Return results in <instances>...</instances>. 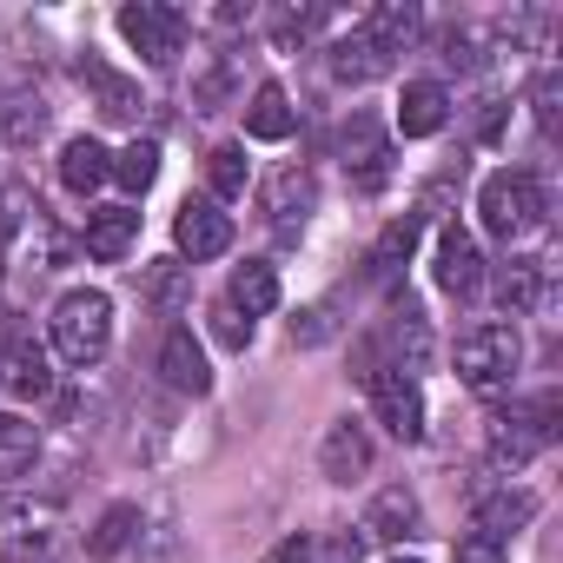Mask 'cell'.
<instances>
[{
    "label": "cell",
    "instance_id": "cell-1",
    "mask_svg": "<svg viewBox=\"0 0 563 563\" xmlns=\"http://www.w3.org/2000/svg\"><path fill=\"white\" fill-rule=\"evenodd\" d=\"M47 332H54V352H60L74 372H87V365H100V358H107V345H113V299H107V292H93V286L60 292V306H54Z\"/></svg>",
    "mask_w": 563,
    "mask_h": 563
},
{
    "label": "cell",
    "instance_id": "cell-2",
    "mask_svg": "<svg viewBox=\"0 0 563 563\" xmlns=\"http://www.w3.org/2000/svg\"><path fill=\"white\" fill-rule=\"evenodd\" d=\"M477 212H484V232L490 239H523V232H537L543 225V186H537V173H490L484 186H477Z\"/></svg>",
    "mask_w": 563,
    "mask_h": 563
},
{
    "label": "cell",
    "instance_id": "cell-3",
    "mask_svg": "<svg viewBox=\"0 0 563 563\" xmlns=\"http://www.w3.org/2000/svg\"><path fill=\"white\" fill-rule=\"evenodd\" d=\"M517 365H523L517 325H471V332L457 339V378H464L471 391H504V385L517 378Z\"/></svg>",
    "mask_w": 563,
    "mask_h": 563
},
{
    "label": "cell",
    "instance_id": "cell-4",
    "mask_svg": "<svg viewBox=\"0 0 563 563\" xmlns=\"http://www.w3.org/2000/svg\"><path fill=\"white\" fill-rule=\"evenodd\" d=\"M120 41L153 60V67H173L186 54V14L179 8H159V0H133V8H120Z\"/></svg>",
    "mask_w": 563,
    "mask_h": 563
},
{
    "label": "cell",
    "instance_id": "cell-5",
    "mask_svg": "<svg viewBox=\"0 0 563 563\" xmlns=\"http://www.w3.org/2000/svg\"><path fill=\"white\" fill-rule=\"evenodd\" d=\"M365 391H372L378 424H385L398 444H418V438H424V391H418L411 372H398V365H372V372H365Z\"/></svg>",
    "mask_w": 563,
    "mask_h": 563
},
{
    "label": "cell",
    "instance_id": "cell-6",
    "mask_svg": "<svg viewBox=\"0 0 563 563\" xmlns=\"http://www.w3.org/2000/svg\"><path fill=\"white\" fill-rule=\"evenodd\" d=\"M60 530V510L47 497H0V563H34Z\"/></svg>",
    "mask_w": 563,
    "mask_h": 563
},
{
    "label": "cell",
    "instance_id": "cell-7",
    "mask_svg": "<svg viewBox=\"0 0 563 563\" xmlns=\"http://www.w3.org/2000/svg\"><path fill=\"white\" fill-rule=\"evenodd\" d=\"M258 206H265V219L278 225V232H306V219H312V206H319V179H312V166H278L272 179H265V192H258Z\"/></svg>",
    "mask_w": 563,
    "mask_h": 563
},
{
    "label": "cell",
    "instance_id": "cell-8",
    "mask_svg": "<svg viewBox=\"0 0 563 563\" xmlns=\"http://www.w3.org/2000/svg\"><path fill=\"white\" fill-rule=\"evenodd\" d=\"M438 286L451 299H477L484 292V252H477V239L464 225H444L438 232Z\"/></svg>",
    "mask_w": 563,
    "mask_h": 563
},
{
    "label": "cell",
    "instance_id": "cell-9",
    "mask_svg": "<svg viewBox=\"0 0 563 563\" xmlns=\"http://www.w3.org/2000/svg\"><path fill=\"white\" fill-rule=\"evenodd\" d=\"M173 239H179V252H186L192 265H206V258H219V252L232 245V219H225L212 199H186L179 219H173Z\"/></svg>",
    "mask_w": 563,
    "mask_h": 563
},
{
    "label": "cell",
    "instance_id": "cell-10",
    "mask_svg": "<svg viewBox=\"0 0 563 563\" xmlns=\"http://www.w3.org/2000/svg\"><path fill=\"white\" fill-rule=\"evenodd\" d=\"M345 173H352L358 192H378L385 173H391V140H385L365 113H352V126H345Z\"/></svg>",
    "mask_w": 563,
    "mask_h": 563
},
{
    "label": "cell",
    "instance_id": "cell-11",
    "mask_svg": "<svg viewBox=\"0 0 563 563\" xmlns=\"http://www.w3.org/2000/svg\"><path fill=\"white\" fill-rule=\"evenodd\" d=\"M159 378H166L173 391H186V398H206V391H212L206 345H199L186 325H173V332H166V345H159Z\"/></svg>",
    "mask_w": 563,
    "mask_h": 563
},
{
    "label": "cell",
    "instance_id": "cell-12",
    "mask_svg": "<svg viewBox=\"0 0 563 563\" xmlns=\"http://www.w3.org/2000/svg\"><path fill=\"white\" fill-rule=\"evenodd\" d=\"M0 385H8L14 398H47L54 391V365H47V352L27 332H14L8 345H0Z\"/></svg>",
    "mask_w": 563,
    "mask_h": 563
},
{
    "label": "cell",
    "instance_id": "cell-13",
    "mask_svg": "<svg viewBox=\"0 0 563 563\" xmlns=\"http://www.w3.org/2000/svg\"><path fill=\"white\" fill-rule=\"evenodd\" d=\"M358 34L391 60V54H405V47L424 34V14H418V0H378V8L358 21Z\"/></svg>",
    "mask_w": 563,
    "mask_h": 563
},
{
    "label": "cell",
    "instance_id": "cell-14",
    "mask_svg": "<svg viewBox=\"0 0 563 563\" xmlns=\"http://www.w3.org/2000/svg\"><path fill=\"white\" fill-rule=\"evenodd\" d=\"M319 471H325L332 484L365 477V471H372V431H365V424H352V418H339V424L325 431V444H319Z\"/></svg>",
    "mask_w": 563,
    "mask_h": 563
},
{
    "label": "cell",
    "instance_id": "cell-15",
    "mask_svg": "<svg viewBox=\"0 0 563 563\" xmlns=\"http://www.w3.org/2000/svg\"><path fill=\"white\" fill-rule=\"evenodd\" d=\"M372 543H405V537H418L424 530V510H418V497L405 490V484H391V490H378L372 497V510H365V523H358Z\"/></svg>",
    "mask_w": 563,
    "mask_h": 563
},
{
    "label": "cell",
    "instance_id": "cell-16",
    "mask_svg": "<svg viewBox=\"0 0 563 563\" xmlns=\"http://www.w3.org/2000/svg\"><path fill=\"white\" fill-rule=\"evenodd\" d=\"M80 80L93 87V107H100L107 120H120V126L140 120V107H146V100H140V80H126L120 67H107V60H93V54L80 60Z\"/></svg>",
    "mask_w": 563,
    "mask_h": 563
},
{
    "label": "cell",
    "instance_id": "cell-17",
    "mask_svg": "<svg viewBox=\"0 0 563 563\" xmlns=\"http://www.w3.org/2000/svg\"><path fill=\"white\" fill-rule=\"evenodd\" d=\"M444 120H451V93H444V80H405L398 133H405V140H431Z\"/></svg>",
    "mask_w": 563,
    "mask_h": 563
},
{
    "label": "cell",
    "instance_id": "cell-18",
    "mask_svg": "<svg viewBox=\"0 0 563 563\" xmlns=\"http://www.w3.org/2000/svg\"><path fill=\"white\" fill-rule=\"evenodd\" d=\"M133 239H140V212H133V206H100V212H87V258L113 265V258L133 252Z\"/></svg>",
    "mask_w": 563,
    "mask_h": 563
},
{
    "label": "cell",
    "instance_id": "cell-19",
    "mask_svg": "<svg viewBox=\"0 0 563 563\" xmlns=\"http://www.w3.org/2000/svg\"><path fill=\"white\" fill-rule=\"evenodd\" d=\"M325 74H332L339 87H372L378 74H391V60H385V54H378V47L358 34V27H352L345 41H332V54H325Z\"/></svg>",
    "mask_w": 563,
    "mask_h": 563
},
{
    "label": "cell",
    "instance_id": "cell-20",
    "mask_svg": "<svg viewBox=\"0 0 563 563\" xmlns=\"http://www.w3.org/2000/svg\"><path fill=\"white\" fill-rule=\"evenodd\" d=\"M107 179H113V153H107L100 140L80 133V140L60 146V186H67V192H100Z\"/></svg>",
    "mask_w": 563,
    "mask_h": 563
},
{
    "label": "cell",
    "instance_id": "cell-21",
    "mask_svg": "<svg viewBox=\"0 0 563 563\" xmlns=\"http://www.w3.org/2000/svg\"><path fill=\"white\" fill-rule=\"evenodd\" d=\"M292 126H299V113H292L286 87L265 80V87L252 93V107H245V133H252V140H265V146H278V140H292Z\"/></svg>",
    "mask_w": 563,
    "mask_h": 563
},
{
    "label": "cell",
    "instance_id": "cell-22",
    "mask_svg": "<svg viewBox=\"0 0 563 563\" xmlns=\"http://www.w3.org/2000/svg\"><path fill=\"white\" fill-rule=\"evenodd\" d=\"M225 306H232L239 319H265V312L278 306V272H272L265 258H245V265L232 272V292H225Z\"/></svg>",
    "mask_w": 563,
    "mask_h": 563
},
{
    "label": "cell",
    "instance_id": "cell-23",
    "mask_svg": "<svg viewBox=\"0 0 563 563\" xmlns=\"http://www.w3.org/2000/svg\"><path fill=\"white\" fill-rule=\"evenodd\" d=\"M140 299H146L153 312H166V319H173V312L192 299V278H186V265H179V258H153V265L140 272Z\"/></svg>",
    "mask_w": 563,
    "mask_h": 563
},
{
    "label": "cell",
    "instance_id": "cell-24",
    "mask_svg": "<svg viewBox=\"0 0 563 563\" xmlns=\"http://www.w3.org/2000/svg\"><path fill=\"white\" fill-rule=\"evenodd\" d=\"M418 232H424V219H418V212L391 219V225L378 232V245H372V278H398V272H405V258L418 252Z\"/></svg>",
    "mask_w": 563,
    "mask_h": 563
},
{
    "label": "cell",
    "instance_id": "cell-25",
    "mask_svg": "<svg viewBox=\"0 0 563 563\" xmlns=\"http://www.w3.org/2000/svg\"><path fill=\"white\" fill-rule=\"evenodd\" d=\"M530 517H537V497L530 490H490V497H477V530L497 537V543H504V530H517Z\"/></svg>",
    "mask_w": 563,
    "mask_h": 563
},
{
    "label": "cell",
    "instance_id": "cell-26",
    "mask_svg": "<svg viewBox=\"0 0 563 563\" xmlns=\"http://www.w3.org/2000/svg\"><path fill=\"white\" fill-rule=\"evenodd\" d=\"M34 457H41V424H27V418H14V411H0V477L34 471Z\"/></svg>",
    "mask_w": 563,
    "mask_h": 563
},
{
    "label": "cell",
    "instance_id": "cell-27",
    "mask_svg": "<svg viewBox=\"0 0 563 563\" xmlns=\"http://www.w3.org/2000/svg\"><path fill=\"white\" fill-rule=\"evenodd\" d=\"M0 133H8V146H34L47 133L41 93H0Z\"/></svg>",
    "mask_w": 563,
    "mask_h": 563
},
{
    "label": "cell",
    "instance_id": "cell-28",
    "mask_svg": "<svg viewBox=\"0 0 563 563\" xmlns=\"http://www.w3.org/2000/svg\"><path fill=\"white\" fill-rule=\"evenodd\" d=\"M206 186H212V206H219V199H245V186H252L245 146H212V153H206Z\"/></svg>",
    "mask_w": 563,
    "mask_h": 563
},
{
    "label": "cell",
    "instance_id": "cell-29",
    "mask_svg": "<svg viewBox=\"0 0 563 563\" xmlns=\"http://www.w3.org/2000/svg\"><path fill=\"white\" fill-rule=\"evenodd\" d=\"M140 537V504H113L100 523H93V537H87V556H100V563H113L126 543Z\"/></svg>",
    "mask_w": 563,
    "mask_h": 563
},
{
    "label": "cell",
    "instance_id": "cell-30",
    "mask_svg": "<svg viewBox=\"0 0 563 563\" xmlns=\"http://www.w3.org/2000/svg\"><path fill=\"white\" fill-rule=\"evenodd\" d=\"M497 299H504V312H537V299H543V265H537V258H517V265H504V278H497Z\"/></svg>",
    "mask_w": 563,
    "mask_h": 563
},
{
    "label": "cell",
    "instance_id": "cell-31",
    "mask_svg": "<svg viewBox=\"0 0 563 563\" xmlns=\"http://www.w3.org/2000/svg\"><path fill=\"white\" fill-rule=\"evenodd\" d=\"M113 179H120L126 192H146V186L159 179V146H153V140H133L126 153H113Z\"/></svg>",
    "mask_w": 563,
    "mask_h": 563
},
{
    "label": "cell",
    "instance_id": "cell-32",
    "mask_svg": "<svg viewBox=\"0 0 563 563\" xmlns=\"http://www.w3.org/2000/svg\"><path fill=\"white\" fill-rule=\"evenodd\" d=\"M319 27H325V8H286V14H272V34H278V47H292V41L306 47Z\"/></svg>",
    "mask_w": 563,
    "mask_h": 563
},
{
    "label": "cell",
    "instance_id": "cell-33",
    "mask_svg": "<svg viewBox=\"0 0 563 563\" xmlns=\"http://www.w3.org/2000/svg\"><path fill=\"white\" fill-rule=\"evenodd\" d=\"M212 339H219L225 352H245V345H252V319H239L232 306H219V312H212Z\"/></svg>",
    "mask_w": 563,
    "mask_h": 563
},
{
    "label": "cell",
    "instance_id": "cell-34",
    "mask_svg": "<svg viewBox=\"0 0 563 563\" xmlns=\"http://www.w3.org/2000/svg\"><path fill=\"white\" fill-rule=\"evenodd\" d=\"M451 563H504V543H497V537H484V530H471V537H457Z\"/></svg>",
    "mask_w": 563,
    "mask_h": 563
},
{
    "label": "cell",
    "instance_id": "cell-35",
    "mask_svg": "<svg viewBox=\"0 0 563 563\" xmlns=\"http://www.w3.org/2000/svg\"><path fill=\"white\" fill-rule=\"evenodd\" d=\"M358 550H365V537H352V530H345V537H332V543H319V537H312V556H319V563H358Z\"/></svg>",
    "mask_w": 563,
    "mask_h": 563
},
{
    "label": "cell",
    "instance_id": "cell-36",
    "mask_svg": "<svg viewBox=\"0 0 563 563\" xmlns=\"http://www.w3.org/2000/svg\"><path fill=\"white\" fill-rule=\"evenodd\" d=\"M325 332H332V312H325V306H312V312L292 319V339H299V345H319Z\"/></svg>",
    "mask_w": 563,
    "mask_h": 563
},
{
    "label": "cell",
    "instance_id": "cell-37",
    "mask_svg": "<svg viewBox=\"0 0 563 563\" xmlns=\"http://www.w3.org/2000/svg\"><path fill=\"white\" fill-rule=\"evenodd\" d=\"M265 563H319V556H312V537L299 530V537H286V543H272V556H265Z\"/></svg>",
    "mask_w": 563,
    "mask_h": 563
},
{
    "label": "cell",
    "instance_id": "cell-38",
    "mask_svg": "<svg viewBox=\"0 0 563 563\" xmlns=\"http://www.w3.org/2000/svg\"><path fill=\"white\" fill-rule=\"evenodd\" d=\"M537 126H543V133L556 126V67H550L543 80H537Z\"/></svg>",
    "mask_w": 563,
    "mask_h": 563
},
{
    "label": "cell",
    "instance_id": "cell-39",
    "mask_svg": "<svg viewBox=\"0 0 563 563\" xmlns=\"http://www.w3.org/2000/svg\"><path fill=\"white\" fill-rule=\"evenodd\" d=\"M140 543H153L146 563H173V530H140Z\"/></svg>",
    "mask_w": 563,
    "mask_h": 563
},
{
    "label": "cell",
    "instance_id": "cell-40",
    "mask_svg": "<svg viewBox=\"0 0 563 563\" xmlns=\"http://www.w3.org/2000/svg\"><path fill=\"white\" fill-rule=\"evenodd\" d=\"M391 563H418V556H391Z\"/></svg>",
    "mask_w": 563,
    "mask_h": 563
}]
</instances>
